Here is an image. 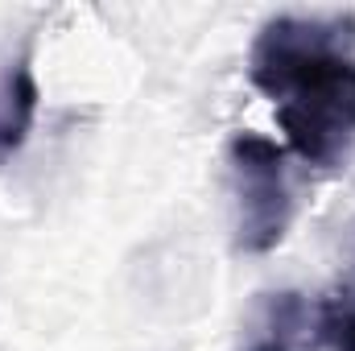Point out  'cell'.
<instances>
[{
    "label": "cell",
    "mask_w": 355,
    "mask_h": 351,
    "mask_svg": "<svg viewBox=\"0 0 355 351\" xmlns=\"http://www.w3.org/2000/svg\"><path fill=\"white\" fill-rule=\"evenodd\" d=\"M318 335L331 351H355V285L335 289L318 306Z\"/></svg>",
    "instance_id": "5b68a950"
},
{
    "label": "cell",
    "mask_w": 355,
    "mask_h": 351,
    "mask_svg": "<svg viewBox=\"0 0 355 351\" xmlns=\"http://www.w3.org/2000/svg\"><path fill=\"white\" fill-rule=\"evenodd\" d=\"M37 79H33V67H29V54L17 58L4 75H0V157L17 153L21 141L29 137L33 128V116H37Z\"/></svg>",
    "instance_id": "277c9868"
},
{
    "label": "cell",
    "mask_w": 355,
    "mask_h": 351,
    "mask_svg": "<svg viewBox=\"0 0 355 351\" xmlns=\"http://www.w3.org/2000/svg\"><path fill=\"white\" fill-rule=\"evenodd\" d=\"M318 310L285 289V293H268L261 302V323L248 351H318Z\"/></svg>",
    "instance_id": "3957f363"
},
{
    "label": "cell",
    "mask_w": 355,
    "mask_h": 351,
    "mask_svg": "<svg viewBox=\"0 0 355 351\" xmlns=\"http://www.w3.org/2000/svg\"><path fill=\"white\" fill-rule=\"evenodd\" d=\"M236 194V248L248 257L272 252L293 223V190L285 174V149L257 132H236L227 145Z\"/></svg>",
    "instance_id": "7a4b0ae2"
},
{
    "label": "cell",
    "mask_w": 355,
    "mask_h": 351,
    "mask_svg": "<svg viewBox=\"0 0 355 351\" xmlns=\"http://www.w3.org/2000/svg\"><path fill=\"white\" fill-rule=\"evenodd\" d=\"M355 12L272 17L261 25L248 79L277 103L289 149L331 170L355 141Z\"/></svg>",
    "instance_id": "6da1fadb"
}]
</instances>
